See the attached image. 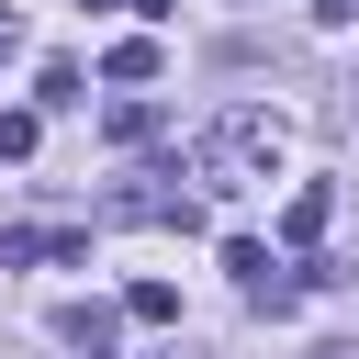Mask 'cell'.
<instances>
[{
    "label": "cell",
    "mask_w": 359,
    "mask_h": 359,
    "mask_svg": "<svg viewBox=\"0 0 359 359\" xmlns=\"http://www.w3.org/2000/svg\"><path fill=\"white\" fill-rule=\"evenodd\" d=\"M280 146H292V135H280V112L236 101V112L191 146V180H224V191H236V180H269V168H280Z\"/></svg>",
    "instance_id": "obj_1"
},
{
    "label": "cell",
    "mask_w": 359,
    "mask_h": 359,
    "mask_svg": "<svg viewBox=\"0 0 359 359\" xmlns=\"http://www.w3.org/2000/svg\"><path fill=\"white\" fill-rule=\"evenodd\" d=\"M112 224H180V236H191V224H202V191H180V157H168V168H135V180L112 191Z\"/></svg>",
    "instance_id": "obj_2"
},
{
    "label": "cell",
    "mask_w": 359,
    "mask_h": 359,
    "mask_svg": "<svg viewBox=\"0 0 359 359\" xmlns=\"http://www.w3.org/2000/svg\"><path fill=\"white\" fill-rule=\"evenodd\" d=\"M112 325H123L112 303H67V314H56V337H67L79 359H112Z\"/></svg>",
    "instance_id": "obj_3"
},
{
    "label": "cell",
    "mask_w": 359,
    "mask_h": 359,
    "mask_svg": "<svg viewBox=\"0 0 359 359\" xmlns=\"http://www.w3.org/2000/svg\"><path fill=\"white\" fill-rule=\"evenodd\" d=\"M325 213H337V191H325V180H303V191H292V213H280V236H292V247H314V236H325Z\"/></svg>",
    "instance_id": "obj_4"
},
{
    "label": "cell",
    "mask_w": 359,
    "mask_h": 359,
    "mask_svg": "<svg viewBox=\"0 0 359 359\" xmlns=\"http://www.w3.org/2000/svg\"><path fill=\"white\" fill-rule=\"evenodd\" d=\"M0 258H79L67 224H0Z\"/></svg>",
    "instance_id": "obj_5"
},
{
    "label": "cell",
    "mask_w": 359,
    "mask_h": 359,
    "mask_svg": "<svg viewBox=\"0 0 359 359\" xmlns=\"http://www.w3.org/2000/svg\"><path fill=\"white\" fill-rule=\"evenodd\" d=\"M34 90H45V112H79V101H90V79H79V56H45V67H34Z\"/></svg>",
    "instance_id": "obj_6"
},
{
    "label": "cell",
    "mask_w": 359,
    "mask_h": 359,
    "mask_svg": "<svg viewBox=\"0 0 359 359\" xmlns=\"http://www.w3.org/2000/svg\"><path fill=\"white\" fill-rule=\"evenodd\" d=\"M123 314H135V325H180V292H168V280H135Z\"/></svg>",
    "instance_id": "obj_7"
},
{
    "label": "cell",
    "mask_w": 359,
    "mask_h": 359,
    "mask_svg": "<svg viewBox=\"0 0 359 359\" xmlns=\"http://www.w3.org/2000/svg\"><path fill=\"white\" fill-rule=\"evenodd\" d=\"M101 67H112V79H123V90H146V79H157V45H146V34H135V45H112V56H101Z\"/></svg>",
    "instance_id": "obj_8"
},
{
    "label": "cell",
    "mask_w": 359,
    "mask_h": 359,
    "mask_svg": "<svg viewBox=\"0 0 359 359\" xmlns=\"http://www.w3.org/2000/svg\"><path fill=\"white\" fill-rule=\"evenodd\" d=\"M0 157H34V112H0Z\"/></svg>",
    "instance_id": "obj_9"
},
{
    "label": "cell",
    "mask_w": 359,
    "mask_h": 359,
    "mask_svg": "<svg viewBox=\"0 0 359 359\" xmlns=\"http://www.w3.org/2000/svg\"><path fill=\"white\" fill-rule=\"evenodd\" d=\"M11 56H22V22H11V11H0V67H11Z\"/></svg>",
    "instance_id": "obj_10"
},
{
    "label": "cell",
    "mask_w": 359,
    "mask_h": 359,
    "mask_svg": "<svg viewBox=\"0 0 359 359\" xmlns=\"http://www.w3.org/2000/svg\"><path fill=\"white\" fill-rule=\"evenodd\" d=\"M123 11H146V22H168V11H180V0H123Z\"/></svg>",
    "instance_id": "obj_11"
},
{
    "label": "cell",
    "mask_w": 359,
    "mask_h": 359,
    "mask_svg": "<svg viewBox=\"0 0 359 359\" xmlns=\"http://www.w3.org/2000/svg\"><path fill=\"white\" fill-rule=\"evenodd\" d=\"M314 11H325V22H359V0H314Z\"/></svg>",
    "instance_id": "obj_12"
},
{
    "label": "cell",
    "mask_w": 359,
    "mask_h": 359,
    "mask_svg": "<svg viewBox=\"0 0 359 359\" xmlns=\"http://www.w3.org/2000/svg\"><path fill=\"white\" fill-rule=\"evenodd\" d=\"M348 123H359V90H348Z\"/></svg>",
    "instance_id": "obj_13"
}]
</instances>
